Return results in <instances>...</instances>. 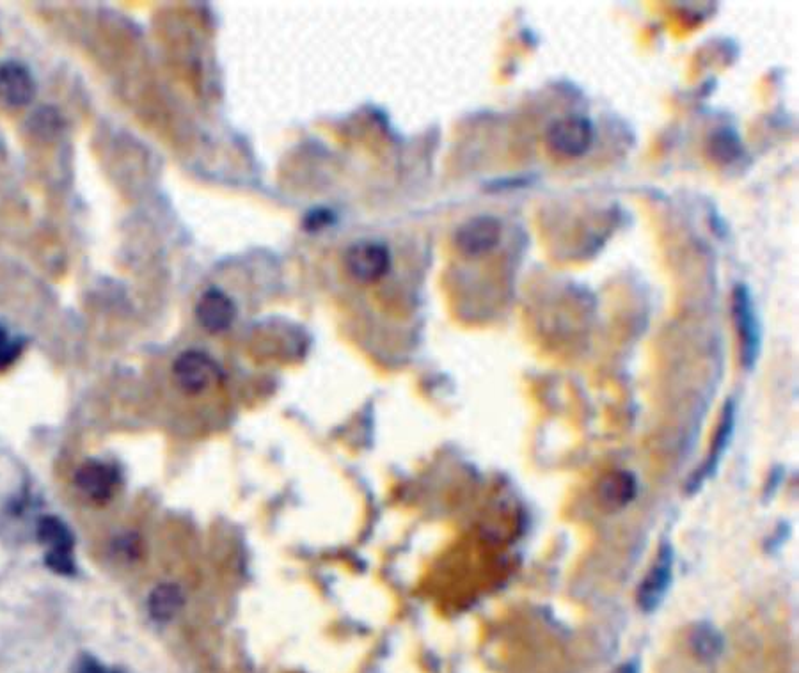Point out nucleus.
<instances>
[{
	"mask_svg": "<svg viewBox=\"0 0 799 673\" xmlns=\"http://www.w3.org/2000/svg\"><path fill=\"white\" fill-rule=\"evenodd\" d=\"M501 238V222L496 217L482 215L460 226L455 235V244L466 256H482L491 253Z\"/></svg>",
	"mask_w": 799,
	"mask_h": 673,
	"instance_id": "nucleus-9",
	"label": "nucleus"
},
{
	"mask_svg": "<svg viewBox=\"0 0 799 673\" xmlns=\"http://www.w3.org/2000/svg\"><path fill=\"white\" fill-rule=\"evenodd\" d=\"M52 109H41L36 116H34V123H36V134H56L59 132V125H61V119L57 116V112H54V116L52 118H48V114H50Z\"/></svg>",
	"mask_w": 799,
	"mask_h": 673,
	"instance_id": "nucleus-17",
	"label": "nucleus"
},
{
	"mask_svg": "<svg viewBox=\"0 0 799 673\" xmlns=\"http://www.w3.org/2000/svg\"><path fill=\"white\" fill-rule=\"evenodd\" d=\"M237 317V306L222 290L210 288L199 297L196 318L208 333H222L230 329Z\"/></svg>",
	"mask_w": 799,
	"mask_h": 673,
	"instance_id": "nucleus-10",
	"label": "nucleus"
},
{
	"mask_svg": "<svg viewBox=\"0 0 799 673\" xmlns=\"http://www.w3.org/2000/svg\"><path fill=\"white\" fill-rule=\"evenodd\" d=\"M77 673H116L109 670V668H105V666L100 665L98 661L95 659L86 658L80 661L79 668H77Z\"/></svg>",
	"mask_w": 799,
	"mask_h": 673,
	"instance_id": "nucleus-18",
	"label": "nucleus"
},
{
	"mask_svg": "<svg viewBox=\"0 0 799 673\" xmlns=\"http://www.w3.org/2000/svg\"><path fill=\"white\" fill-rule=\"evenodd\" d=\"M734 428H736V404H734L732 400H728L725 407H723L720 425L716 428V436H714V443H712L709 459L705 462L702 471H700L698 475L693 476V480H691V491H695L697 487H700V485L704 483L707 476H711L712 473L716 471L718 464H720V459L723 457V453H725L728 444L732 441Z\"/></svg>",
	"mask_w": 799,
	"mask_h": 673,
	"instance_id": "nucleus-11",
	"label": "nucleus"
},
{
	"mask_svg": "<svg viewBox=\"0 0 799 673\" xmlns=\"http://www.w3.org/2000/svg\"><path fill=\"white\" fill-rule=\"evenodd\" d=\"M732 315L736 324L737 340L741 350V363L750 370L757 363L762 349V327L750 288L737 285L732 295Z\"/></svg>",
	"mask_w": 799,
	"mask_h": 673,
	"instance_id": "nucleus-1",
	"label": "nucleus"
},
{
	"mask_svg": "<svg viewBox=\"0 0 799 673\" xmlns=\"http://www.w3.org/2000/svg\"><path fill=\"white\" fill-rule=\"evenodd\" d=\"M594 141V125L583 116H567L554 121L547 130V146L560 157L576 159L588 151Z\"/></svg>",
	"mask_w": 799,
	"mask_h": 673,
	"instance_id": "nucleus-3",
	"label": "nucleus"
},
{
	"mask_svg": "<svg viewBox=\"0 0 799 673\" xmlns=\"http://www.w3.org/2000/svg\"><path fill=\"white\" fill-rule=\"evenodd\" d=\"M173 373H175L176 384L189 395L203 393L219 377V370H217L214 359L198 350L183 352L182 356L176 359Z\"/></svg>",
	"mask_w": 799,
	"mask_h": 673,
	"instance_id": "nucleus-6",
	"label": "nucleus"
},
{
	"mask_svg": "<svg viewBox=\"0 0 799 673\" xmlns=\"http://www.w3.org/2000/svg\"><path fill=\"white\" fill-rule=\"evenodd\" d=\"M673 581V549L663 544L645 579L638 588V606L645 613L656 611L670 590Z\"/></svg>",
	"mask_w": 799,
	"mask_h": 673,
	"instance_id": "nucleus-5",
	"label": "nucleus"
},
{
	"mask_svg": "<svg viewBox=\"0 0 799 673\" xmlns=\"http://www.w3.org/2000/svg\"><path fill=\"white\" fill-rule=\"evenodd\" d=\"M610 487L604 489L606 494V503L611 505H625L629 499L634 496V480L627 473H620V475L611 478Z\"/></svg>",
	"mask_w": 799,
	"mask_h": 673,
	"instance_id": "nucleus-15",
	"label": "nucleus"
},
{
	"mask_svg": "<svg viewBox=\"0 0 799 673\" xmlns=\"http://www.w3.org/2000/svg\"><path fill=\"white\" fill-rule=\"evenodd\" d=\"M75 485L89 501L107 503L119 487V473L111 464L89 460L75 473Z\"/></svg>",
	"mask_w": 799,
	"mask_h": 673,
	"instance_id": "nucleus-8",
	"label": "nucleus"
},
{
	"mask_svg": "<svg viewBox=\"0 0 799 673\" xmlns=\"http://www.w3.org/2000/svg\"><path fill=\"white\" fill-rule=\"evenodd\" d=\"M723 645L725 642H723L720 631L709 622L695 624L689 633V647L693 650V654L702 661H714V659L720 658Z\"/></svg>",
	"mask_w": 799,
	"mask_h": 673,
	"instance_id": "nucleus-12",
	"label": "nucleus"
},
{
	"mask_svg": "<svg viewBox=\"0 0 799 673\" xmlns=\"http://www.w3.org/2000/svg\"><path fill=\"white\" fill-rule=\"evenodd\" d=\"M24 350V341L11 338L8 329L0 325V370L6 366L13 365Z\"/></svg>",
	"mask_w": 799,
	"mask_h": 673,
	"instance_id": "nucleus-16",
	"label": "nucleus"
},
{
	"mask_svg": "<svg viewBox=\"0 0 799 673\" xmlns=\"http://www.w3.org/2000/svg\"><path fill=\"white\" fill-rule=\"evenodd\" d=\"M709 150L712 159L718 160L721 164H730L741 155V141L734 130L721 128L712 135Z\"/></svg>",
	"mask_w": 799,
	"mask_h": 673,
	"instance_id": "nucleus-14",
	"label": "nucleus"
},
{
	"mask_svg": "<svg viewBox=\"0 0 799 673\" xmlns=\"http://www.w3.org/2000/svg\"><path fill=\"white\" fill-rule=\"evenodd\" d=\"M36 96V80L31 70L20 61H0V105L22 109Z\"/></svg>",
	"mask_w": 799,
	"mask_h": 673,
	"instance_id": "nucleus-7",
	"label": "nucleus"
},
{
	"mask_svg": "<svg viewBox=\"0 0 799 673\" xmlns=\"http://www.w3.org/2000/svg\"><path fill=\"white\" fill-rule=\"evenodd\" d=\"M182 606V590L171 583L157 586L148 599L150 615L159 622H167V620L175 618L178 611L182 610Z\"/></svg>",
	"mask_w": 799,
	"mask_h": 673,
	"instance_id": "nucleus-13",
	"label": "nucleus"
},
{
	"mask_svg": "<svg viewBox=\"0 0 799 673\" xmlns=\"http://www.w3.org/2000/svg\"><path fill=\"white\" fill-rule=\"evenodd\" d=\"M36 535L41 546L47 549L45 563L50 571L61 576L75 574V558H73V535L70 528L54 515H45L38 521Z\"/></svg>",
	"mask_w": 799,
	"mask_h": 673,
	"instance_id": "nucleus-2",
	"label": "nucleus"
},
{
	"mask_svg": "<svg viewBox=\"0 0 799 673\" xmlns=\"http://www.w3.org/2000/svg\"><path fill=\"white\" fill-rule=\"evenodd\" d=\"M391 256L386 246L375 242H361L350 247L345 254V267L350 278L357 283L372 285L388 274Z\"/></svg>",
	"mask_w": 799,
	"mask_h": 673,
	"instance_id": "nucleus-4",
	"label": "nucleus"
}]
</instances>
